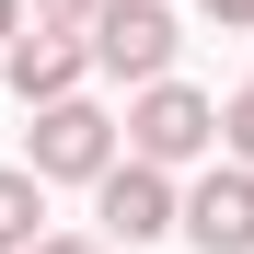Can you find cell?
Instances as JSON below:
<instances>
[{"label": "cell", "mask_w": 254, "mask_h": 254, "mask_svg": "<svg viewBox=\"0 0 254 254\" xmlns=\"http://www.w3.org/2000/svg\"><path fill=\"white\" fill-rule=\"evenodd\" d=\"M35 220H47V174H0V254H35L47 243Z\"/></svg>", "instance_id": "obj_7"}, {"label": "cell", "mask_w": 254, "mask_h": 254, "mask_svg": "<svg viewBox=\"0 0 254 254\" xmlns=\"http://www.w3.org/2000/svg\"><path fill=\"white\" fill-rule=\"evenodd\" d=\"M174 47H185V35H174L162 0H104V12H93V69L139 81V93H150V81H174Z\"/></svg>", "instance_id": "obj_3"}, {"label": "cell", "mask_w": 254, "mask_h": 254, "mask_svg": "<svg viewBox=\"0 0 254 254\" xmlns=\"http://www.w3.org/2000/svg\"><path fill=\"white\" fill-rule=\"evenodd\" d=\"M35 254H116V243H93V231H47Z\"/></svg>", "instance_id": "obj_10"}, {"label": "cell", "mask_w": 254, "mask_h": 254, "mask_svg": "<svg viewBox=\"0 0 254 254\" xmlns=\"http://www.w3.org/2000/svg\"><path fill=\"white\" fill-rule=\"evenodd\" d=\"M93 12L104 0H35V23H58V35H93Z\"/></svg>", "instance_id": "obj_9"}, {"label": "cell", "mask_w": 254, "mask_h": 254, "mask_svg": "<svg viewBox=\"0 0 254 254\" xmlns=\"http://www.w3.org/2000/svg\"><path fill=\"white\" fill-rule=\"evenodd\" d=\"M185 208H174V185H162V162H116L104 174V243H162Z\"/></svg>", "instance_id": "obj_5"}, {"label": "cell", "mask_w": 254, "mask_h": 254, "mask_svg": "<svg viewBox=\"0 0 254 254\" xmlns=\"http://www.w3.org/2000/svg\"><path fill=\"white\" fill-rule=\"evenodd\" d=\"M23 12H35V0H0V58L23 47Z\"/></svg>", "instance_id": "obj_11"}, {"label": "cell", "mask_w": 254, "mask_h": 254, "mask_svg": "<svg viewBox=\"0 0 254 254\" xmlns=\"http://www.w3.org/2000/svg\"><path fill=\"white\" fill-rule=\"evenodd\" d=\"M23 174H47V185H104L116 174V116L104 104H35V162Z\"/></svg>", "instance_id": "obj_1"}, {"label": "cell", "mask_w": 254, "mask_h": 254, "mask_svg": "<svg viewBox=\"0 0 254 254\" xmlns=\"http://www.w3.org/2000/svg\"><path fill=\"white\" fill-rule=\"evenodd\" d=\"M220 150L254 174V93H231V104H220Z\"/></svg>", "instance_id": "obj_8"}, {"label": "cell", "mask_w": 254, "mask_h": 254, "mask_svg": "<svg viewBox=\"0 0 254 254\" xmlns=\"http://www.w3.org/2000/svg\"><path fill=\"white\" fill-rule=\"evenodd\" d=\"M208 23H231V35H254V0H208Z\"/></svg>", "instance_id": "obj_12"}, {"label": "cell", "mask_w": 254, "mask_h": 254, "mask_svg": "<svg viewBox=\"0 0 254 254\" xmlns=\"http://www.w3.org/2000/svg\"><path fill=\"white\" fill-rule=\"evenodd\" d=\"M185 243L196 254H254V174L243 162H220V174L185 196Z\"/></svg>", "instance_id": "obj_4"}, {"label": "cell", "mask_w": 254, "mask_h": 254, "mask_svg": "<svg viewBox=\"0 0 254 254\" xmlns=\"http://www.w3.org/2000/svg\"><path fill=\"white\" fill-rule=\"evenodd\" d=\"M208 139H220V104L185 93V81H150V93L127 104V162H162V174H174V162H196Z\"/></svg>", "instance_id": "obj_2"}, {"label": "cell", "mask_w": 254, "mask_h": 254, "mask_svg": "<svg viewBox=\"0 0 254 254\" xmlns=\"http://www.w3.org/2000/svg\"><path fill=\"white\" fill-rule=\"evenodd\" d=\"M81 69H93V35L35 23L23 47H12V93H23V104H69V93H81Z\"/></svg>", "instance_id": "obj_6"}]
</instances>
